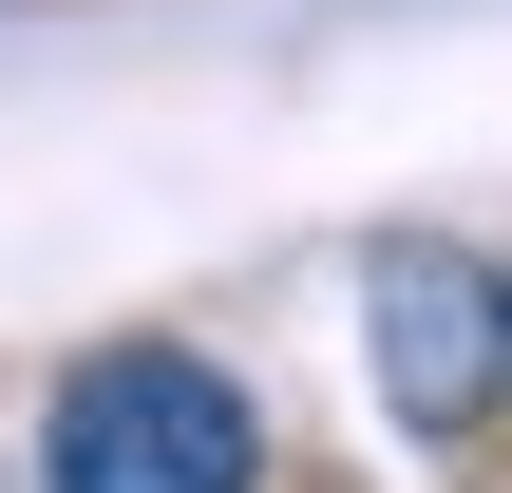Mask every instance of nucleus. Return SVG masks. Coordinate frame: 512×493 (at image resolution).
Masks as SVG:
<instances>
[{
    "label": "nucleus",
    "instance_id": "1",
    "mask_svg": "<svg viewBox=\"0 0 512 493\" xmlns=\"http://www.w3.org/2000/svg\"><path fill=\"white\" fill-rule=\"evenodd\" d=\"M38 493H266V418L209 342H95L38 418Z\"/></svg>",
    "mask_w": 512,
    "mask_h": 493
},
{
    "label": "nucleus",
    "instance_id": "2",
    "mask_svg": "<svg viewBox=\"0 0 512 493\" xmlns=\"http://www.w3.org/2000/svg\"><path fill=\"white\" fill-rule=\"evenodd\" d=\"M361 342H380L399 437H437V456L512 437V266H494V247L380 228V247H361Z\"/></svg>",
    "mask_w": 512,
    "mask_h": 493
}]
</instances>
